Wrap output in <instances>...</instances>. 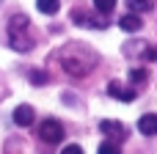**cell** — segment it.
<instances>
[{
  "mask_svg": "<svg viewBox=\"0 0 157 154\" xmlns=\"http://www.w3.org/2000/svg\"><path fill=\"white\" fill-rule=\"evenodd\" d=\"M6 41L11 50L17 52H28L33 50V36H30V19L25 14H14L8 19V28H6Z\"/></svg>",
  "mask_w": 157,
  "mask_h": 154,
  "instance_id": "6da1fadb",
  "label": "cell"
},
{
  "mask_svg": "<svg viewBox=\"0 0 157 154\" xmlns=\"http://www.w3.org/2000/svg\"><path fill=\"white\" fill-rule=\"evenodd\" d=\"M61 66L66 69V74L72 77H86L91 72V66L97 63V55H88V52H80V47H66L61 55H58Z\"/></svg>",
  "mask_w": 157,
  "mask_h": 154,
  "instance_id": "7a4b0ae2",
  "label": "cell"
},
{
  "mask_svg": "<svg viewBox=\"0 0 157 154\" xmlns=\"http://www.w3.org/2000/svg\"><path fill=\"white\" fill-rule=\"evenodd\" d=\"M39 138H41L44 143H61V141H63V124L55 121V118L41 121V127H39Z\"/></svg>",
  "mask_w": 157,
  "mask_h": 154,
  "instance_id": "3957f363",
  "label": "cell"
},
{
  "mask_svg": "<svg viewBox=\"0 0 157 154\" xmlns=\"http://www.w3.org/2000/svg\"><path fill=\"white\" fill-rule=\"evenodd\" d=\"M108 94H110L113 99H119V102H132V99L138 96V94H135V88H124V85H121V83H116V80L108 85Z\"/></svg>",
  "mask_w": 157,
  "mask_h": 154,
  "instance_id": "277c9868",
  "label": "cell"
},
{
  "mask_svg": "<svg viewBox=\"0 0 157 154\" xmlns=\"http://www.w3.org/2000/svg\"><path fill=\"white\" fill-rule=\"evenodd\" d=\"M138 132L146 135V138H155L157 135V113H146L138 118Z\"/></svg>",
  "mask_w": 157,
  "mask_h": 154,
  "instance_id": "5b68a950",
  "label": "cell"
},
{
  "mask_svg": "<svg viewBox=\"0 0 157 154\" xmlns=\"http://www.w3.org/2000/svg\"><path fill=\"white\" fill-rule=\"evenodd\" d=\"M119 28H121V30H127V33H138V30L144 28V22H141V14H135V11L124 14V17L119 19Z\"/></svg>",
  "mask_w": 157,
  "mask_h": 154,
  "instance_id": "8992f818",
  "label": "cell"
},
{
  "mask_svg": "<svg viewBox=\"0 0 157 154\" xmlns=\"http://www.w3.org/2000/svg\"><path fill=\"white\" fill-rule=\"evenodd\" d=\"M33 118H36V113H33L30 105H19V107L14 110V124H17V127H30Z\"/></svg>",
  "mask_w": 157,
  "mask_h": 154,
  "instance_id": "52a82bcc",
  "label": "cell"
},
{
  "mask_svg": "<svg viewBox=\"0 0 157 154\" xmlns=\"http://www.w3.org/2000/svg\"><path fill=\"white\" fill-rule=\"evenodd\" d=\"M36 8L47 17H55L61 11V0H36Z\"/></svg>",
  "mask_w": 157,
  "mask_h": 154,
  "instance_id": "ba28073f",
  "label": "cell"
},
{
  "mask_svg": "<svg viewBox=\"0 0 157 154\" xmlns=\"http://www.w3.org/2000/svg\"><path fill=\"white\" fill-rule=\"evenodd\" d=\"M99 130H102L105 135H119V138L124 135V127H121L119 121H102V124H99Z\"/></svg>",
  "mask_w": 157,
  "mask_h": 154,
  "instance_id": "9c48e42d",
  "label": "cell"
},
{
  "mask_svg": "<svg viewBox=\"0 0 157 154\" xmlns=\"http://www.w3.org/2000/svg\"><path fill=\"white\" fill-rule=\"evenodd\" d=\"M127 6H130V11H135V14H141V11H149L152 8V0H124Z\"/></svg>",
  "mask_w": 157,
  "mask_h": 154,
  "instance_id": "30bf717a",
  "label": "cell"
},
{
  "mask_svg": "<svg viewBox=\"0 0 157 154\" xmlns=\"http://www.w3.org/2000/svg\"><path fill=\"white\" fill-rule=\"evenodd\" d=\"M94 8L99 11V14H113V8H116V0H94Z\"/></svg>",
  "mask_w": 157,
  "mask_h": 154,
  "instance_id": "8fae6325",
  "label": "cell"
},
{
  "mask_svg": "<svg viewBox=\"0 0 157 154\" xmlns=\"http://www.w3.org/2000/svg\"><path fill=\"white\" fill-rule=\"evenodd\" d=\"M97 154H121V146H119V143H113V141H105V143H99Z\"/></svg>",
  "mask_w": 157,
  "mask_h": 154,
  "instance_id": "7c38bea8",
  "label": "cell"
},
{
  "mask_svg": "<svg viewBox=\"0 0 157 154\" xmlns=\"http://www.w3.org/2000/svg\"><path fill=\"white\" fill-rule=\"evenodd\" d=\"M130 83H132V88L135 85H144L146 83V69H132L130 72Z\"/></svg>",
  "mask_w": 157,
  "mask_h": 154,
  "instance_id": "4fadbf2b",
  "label": "cell"
},
{
  "mask_svg": "<svg viewBox=\"0 0 157 154\" xmlns=\"http://www.w3.org/2000/svg\"><path fill=\"white\" fill-rule=\"evenodd\" d=\"M30 83L41 85V83H47V74H44V72H39V69H33V72H30Z\"/></svg>",
  "mask_w": 157,
  "mask_h": 154,
  "instance_id": "5bb4252c",
  "label": "cell"
},
{
  "mask_svg": "<svg viewBox=\"0 0 157 154\" xmlns=\"http://www.w3.org/2000/svg\"><path fill=\"white\" fill-rule=\"evenodd\" d=\"M61 154H83V149H80L77 143H69V146H66V149H63Z\"/></svg>",
  "mask_w": 157,
  "mask_h": 154,
  "instance_id": "9a60e30c",
  "label": "cell"
},
{
  "mask_svg": "<svg viewBox=\"0 0 157 154\" xmlns=\"http://www.w3.org/2000/svg\"><path fill=\"white\" fill-rule=\"evenodd\" d=\"M155 61H157V58H155Z\"/></svg>",
  "mask_w": 157,
  "mask_h": 154,
  "instance_id": "2e32d148",
  "label": "cell"
}]
</instances>
